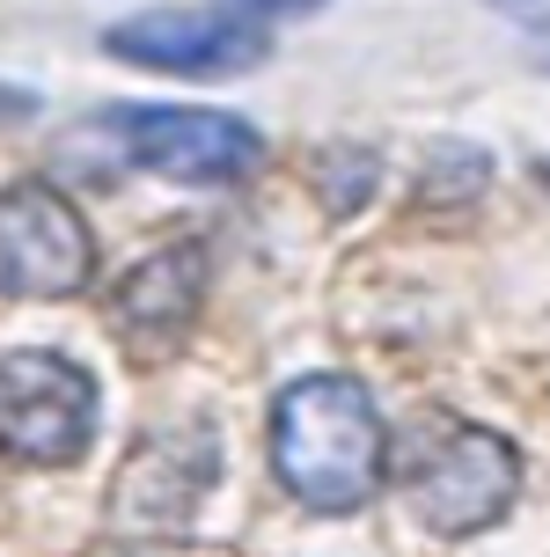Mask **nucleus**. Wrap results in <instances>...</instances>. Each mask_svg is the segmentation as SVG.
<instances>
[{
    "mask_svg": "<svg viewBox=\"0 0 550 557\" xmlns=\"http://www.w3.org/2000/svg\"><path fill=\"white\" fill-rule=\"evenodd\" d=\"M272 476L308 513H359L389 476V425L367 382L302 374L272 396Z\"/></svg>",
    "mask_w": 550,
    "mask_h": 557,
    "instance_id": "f257e3e1",
    "label": "nucleus"
},
{
    "mask_svg": "<svg viewBox=\"0 0 550 557\" xmlns=\"http://www.w3.org/2000/svg\"><path fill=\"white\" fill-rule=\"evenodd\" d=\"M404 499H412L418 529L448 535H485L506 521V506L522 499V447L492 433V425H469V418H440L433 433H418L404 455Z\"/></svg>",
    "mask_w": 550,
    "mask_h": 557,
    "instance_id": "f03ea898",
    "label": "nucleus"
},
{
    "mask_svg": "<svg viewBox=\"0 0 550 557\" xmlns=\"http://www.w3.org/2000/svg\"><path fill=\"white\" fill-rule=\"evenodd\" d=\"M118 154L147 176H169V184H243L249 169L265 162V133L235 111H206V103H118V111L96 117Z\"/></svg>",
    "mask_w": 550,
    "mask_h": 557,
    "instance_id": "7ed1b4c3",
    "label": "nucleus"
},
{
    "mask_svg": "<svg viewBox=\"0 0 550 557\" xmlns=\"http://www.w3.org/2000/svg\"><path fill=\"white\" fill-rule=\"evenodd\" d=\"M103 425V396L82 360L66 352H8L0 360V455L23 470H66L82 462Z\"/></svg>",
    "mask_w": 550,
    "mask_h": 557,
    "instance_id": "20e7f679",
    "label": "nucleus"
},
{
    "mask_svg": "<svg viewBox=\"0 0 550 557\" xmlns=\"http://www.w3.org/2000/svg\"><path fill=\"white\" fill-rule=\"evenodd\" d=\"M96 278V235L82 206L52 184H0V294L8 301H74Z\"/></svg>",
    "mask_w": 550,
    "mask_h": 557,
    "instance_id": "39448f33",
    "label": "nucleus"
},
{
    "mask_svg": "<svg viewBox=\"0 0 550 557\" xmlns=\"http://www.w3.org/2000/svg\"><path fill=\"white\" fill-rule=\"evenodd\" d=\"M103 52L139 74H184V82H228L272 52V29L243 8H147L103 29Z\"/></svg>",
    "mask_w": 550,
    "mask_h": 557,
    "instance_id": "423d86ee",
    "label": "nucleus"
},
{
    "mask_svg": "<svg viewBox=\"0 0 550 557\" xmlns=\"http://www.w3.org/2000/svg\"><path fill=\"white\" fill-rule=\"evenodd\" d=\"M206 301V250L198 243H169V250L139 257L133 272L110 286V331L125 337V352L155 360L169 345H184Z\"/></svg>",
    "mask_w": 550,
    "mask_h": 557,
    "instance_id": "0eeeda50",
    "label": "nucleus"
},
{
    "mask_svg": "<svg viewBox=\"0 0 550 557\" xmlns=\"http://www.w3.org/2000/svg\"><path fill=\"white\" fill-rule=\"evenodd\" d=\"M206 484H213V433L198 425V433H162L139 447L118 476V499L147 521H176L184 506H198Z\"/></svg>",
    "mask_w": 550,
    "mask_h": 557,
    "instance_id": "6e6552de",
    "label": "nucleus"
},
{
    "mask_svg": "<svg viewBox=\"0 0 550 557\" xmlns=\"http://www.w3.org/2000/svg\"><path fill=\"white\" fill-rule=\"evenodd\" d=\"M485 176H492V154H477V147H463V139H440L433 169L418 176V198H433V206H463Z\"/></svg>",
    "mask_w": 550,
    "mask_h": 557,
    "instance_id": "1a4fd4ad",
    "label": "nucleus"
},
{
    "mask_svg": "<svg viewBox=\"0 0 550 557\" xmlns=\"http://www.w3.org/2000/svg\"><path fill=\"white\" fill-rule=\"evenodd\" d=\"M316 176H323L330 213H353V206H367V191H375V176H382V162H375L367 147H330L323 162H316Z\"/></svg>",
    "mask_w": 550,
    "mask_h": 557,
    "instance_id": "9d476101",
    "label": "nucleus"
},
{
    "mask_svg": "<svg viewBox=\"0 0 550 557\" xmlns=\"http://www.w3.org/2000/svg\"><path fill=\"white\" fill-rule=\"evenodd\" d=\"M485 8H499L506 23L536 29V37H550V0H485Z\"/></svg>",
    "mask_w": 550,
    "mask_h": 557,
    "instance_id": "9b49d317",
    "label": "nucleus"
},
{
    "mask_svg": "<svg viewBox=\"0 0 550 557\" xmlns=\"http://www.w3.org/2000/svg\"><path fill=\"white\" fill-rule=\"evenodd\" d=\"M243 15H257V23H272V15H308V8H323V0H235Z\"/></svg>",
    "mask_w": 550,
    "mask_h": 557,
    "instance_id": "f8f14e48",
    "label": "nucleus"
},
{
    "mask_svg": "<svg viewBox=\"0 0 550 557\" xmlns=\"http://www.w3.org/2000/svg\"><path fill=\"white\" fill-rule=\"evenodd\" d=\"M23 117H37V96L29 88H0V125H23Z\"/></svg>",
    "mask_w": 550,
    "mask_h": 557,
    "instance_id": "ddd939ff",
    "label": "nucleus"
},
{
    "mask_svg": "<svg viewBox=\"0 0 550 557\" xmlns=\"http://www.w3.org/2000/svg\"><path fill=\"white\" fill-rule=\"evenodd\" d=\"M536 184H543V191H550V162H536Z\"/></svg>",
    "mask_w": 550,
    "mask_h": 557,
    "instance_id": "4468645a",
    "label": "nucleus"
}]
</instances>
